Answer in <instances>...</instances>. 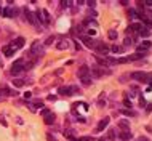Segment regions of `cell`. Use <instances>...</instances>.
<instances>
[{
  "label": "cell",
  "mask_w": 152,
  "mask_h": 141,
  "mask_svg": "<svg viewBox=\"0 0 152 141\" xmlns=\"http://www.w3.org/2000/svg\"><path fill=\"white\" fill-rule=\"evenodd\" d=\"M42 13H43L45 19H47V21H48V19H50V14H48V11H47V10H42Z\"/></svg>",
  "instance_id": "e575fe53"
},
{
  "label": "cell",
  "mask_w": 152,
  "mask_h": 141,
  "mask_svg": "<svg viewBox=\"0 0 152 141\" xmlns=\"http://www.w3.org/2000/svg\"><path fill=\"white\" fill-rule=\"evenodd\" d=\"M139 34H141L143 37H147V35H149V29H143V27H141V31H139Z\"/></svg>",
  "instance_id": "83f0119b"
},
{
  "label": "cell",
  "mask_w": 152,
  "mask_h": 141,
  "mask_svg": "<svg viewBox=\"0 0 152 141\" xmlns=\"http://www.w3.org/2000/svg\"><path fill=\"white\" fill-rule=\"evenodd\" d=\"M24 13H26V19L31 23V24H37V18H35V14L32 13V11H29V10H24Z\"/></svg>",
  "instance_id": "8fae6325"
},
{
  "label": "cell",
  "mask_w": 152,
  "mask_h": 141,
  "mask_svg": "<svg viewBox=\"0 0 152 141\" xmlns=\"http://www.w3.org/2000/svg\"><path fill=\"white\" fill-rule=\"evenodd\" d=\"M0 99H2V95H0Z\"/></svg>",
  "instance_id": "681fc988"
},
{
  "label": "cell",
  "mask_w": 152,
  "mask_h": 141,
  "mask_svg": "<svg viewBox=\"0 0 152 141\" xmlns=\"http://www.w3.org/2000/svg\"><path fill=\"white\" fill-rule=\"evenodd\" d=\"M75 48H77V50H80V48H82V45H80L79 42H75Z\"/></svg>",
  "instance_id": "f6af8a7d"
},
{
  "label": "cell",
  "mask_w": 152,
  "mask_h": 141,
  "mask_svg": "<svg viewBox=\"0 0 152 141\" xmlns=\"http://www.w3.org/2000/svg\"><path fill=\"white\" fill-rule=\"evenodd\" d=\"M2 51L5 53V56H11V55L14 53V50H13V48H11L10 45H7V47H3V48H2Z\"/></svg>",
  "instance_id": "d6986e66"
},
{
  "label": "cell",
  "mask_w": 152,
  "mask_h": 141,
  "mask_svg": "<svg viewBox=\"0 0 152 141\" xmlns=\"http://www.w3.org/2000/svg\"><path fill=\"white\" fill-rule=\"evenodd\" d=\"M75 91H77V87H61L59 88V95H63V96H72Z\"/></svg>",
  "instance_id": "3957f363"
},
{
  "label": "cell",
  "mask_w": 152,
  "mask_h": 141,
  "mask_svg": "<svg viewBox=\"0 0 152 141\" xmlns=\"http://www.w3.org/2000/svg\"><path fill=\"white\" fill-rule=\"evenodd\" d=\"M82 84H83L85 87H90V85H91V79H90V75H87V77H82Z\"/></svg>",
  "instance_id": "7402d4cb"
},
{
  "label": "cell",
  "mask_w": 152,
  "mask_h": 141,
  "mask_svg": "<svg viewBox=\"0 0 152 141\" xmlns=\"http://www.w3.org/2000/svg\"><path fill=\"white\" fill-rule=\"evenodd\" d=\"M77 141H91V136H82V138H79Z\"/></svg>",
  "instance_id": "1f68e13d"
},
{
  "label": "cell",
  "mask_w": 152,
  "mask_h": 141,
  "mask_svg": "<svg viewBox=\"0 0 152 141\" xmlns=\"http://www.w3.org/2000/svg\"><path fill=\"white\" fill-rule=\"evenodd\" d=\"M123 104H125L126 108H131V101H128V98H125V101H123Z\"/></svg>",
  "instance_id": "836d02e7"
},
{
  "label": "cell",
  "mask_w": 152,
  "mask_h": 141,
  "mask_svg": "<svg viewBox=\"0 0 152 141\" xmlns=\"http://www.w3.org/2000/svg\"><path fill=\"white\" fill-rule=\"evenodd\" d=\"M87 3H88V7H90V8H93L94 5H96V2H93V0H90V2H87Z\"/></svg>",
  "instance_id": "8d00e7d4"
},
{
  "label": "cell",
  "mask_w": 152,
  "mask_h": 141,
  "mask_svg": "<svg viewBox=\"0 0 152 141\" xmlns=\"http://www.w3.org/2000/svg\"><path fill=\"white\" fill-rule=\"evenodd\" d=\"M138 141H149V138H146V136H141V138H139Z\"/></svg>",
  "instance_id": "ee69618b"
},
{
  "label": "cell",
  "mask_w": 152,
  "mask_h": 141,
  "mask_svg": "<svg viewBox=\"0 0 152 141\" xmlns=\"http://www.w3.org/2000/svg\"><path fill=\"white\" fill-rule=\"evenodd\" d=\"M10 47H11L14 51H16V50H19V48H23V47H24V38H23V37L14 38L13 42H11V45H10Z\"/></svg>",
  "instance_id": "5b68a950"
},
{
  "label": "cell",
  "mask_w": 152,
  "mask_h": 141,
  "mask_svg": "<svg viewBox=\"0 0 152 141\" xmlns=\"http://www.w3.org/2000/svg\"><path fill=\"white\" fill-rule=\"evenodd\" d=\"M53 42H54V35H50V37L45 40V45H51Z\"/></svg>",
  "instance_id": "484cf974"
},
{
  "label": "cell",
  "mask_w": 152,
  "mask_h": 141,
  "mask_svg": "<svg viewBox=\"0 0 152 141\" xmlns=\"http://www.w3.org/2000/svg\"><path fill=\"white\" fill-rule=\"evenodd\" d=\"M103 96H104V95H101V98H99V101H98V106H99V108L106 106V99H104V101H103Z\"/></svg>",
  "instance_id": "f1b7e54d"
},
{
  "label": "cell",
  "mask_w": 152,
  "mask_h": 141,
  "mask_svg": "<svg viewBox=\"0 0 152 141\" xmlns=\"http://www.w3.org/2000/svg\"><path fill=\"white\" fill-rule=\"evenodd\" d=\"M122 114H125V115H133V111H122Z\"/></svg>",
  "instance_id": "f35d334b"
},
{
  "label": "cell",
  "mask_w": 152,
  "mask_h": 141,
  "mask_svg": "<svg viewBox=\"0 0 152 141\" xmlns=\"http://www.w3.org/2000/svg\"><path fill=\"white\" fill-rule=\"evenodd\" d=\"M90 72H91L93 77H101V75H104V74H110L109 69H99V67H93Z\"/></svg>",
  "instance_id": "8992f818"
},
{
  "label": "cell",
  "mask_w": 152,
  "mask_h": 141,
  "mask_svg": "<svg viewBox=\"0 0 152 141\" xmlns=\"http://www.w3.org/2000/svg\"><path fill=\"white\" fill-rule=\"evenodd\" d=\"M143 23H144L147 27H152V21H149V19H146V18H144V19H143Z\"/></svg>",
  "instance_id": "4dcf8cb0"
},
{
  "label": "cell",
  "mask_w": 152,
  "mask_h": 141,
  "mask_svg": "<svg viewBox=\"0 0 152 141\" xmlns=\"http://www.w3.org/2000/svg\"><path fill=\"white\" fill-rule=\"evenodd\" d=\"M67 47H69V42H67V40H59V42L56 43V48H58V50H66Z\"/></svg>",
  "instance_id": "9a60e30c"
},
{
  "label": "cell",
  "mask_w": 152,
  "mask_h": 141,
  "mask_svg": "<svg viewBox=\"0 0 152 141\" xmlns=\"http://www.w3.org/2000/svg\"><path fill=\"white\" fill-rule=\"evenodd\" d=\"M99 141H104V138H103V139H99Z\"/></svg>",
  "instance_id": "c3c4849f"
},
{
  "label": "cell",
  "mask_w": 152,
  "mask_h": 141,
  "mask_svg": "<svg viewBox=\"0 0 152 141\" xmlns=\"http://www.w3.org/2000/svg\"><path fill=\"white\" fill-rule=\"evenodd\" d=\"M48 99H50V101H54V99H56V96H53V95H50V96H48Z\"/></svg>",
  "instance_id": "bcb514c9"
},
{
  "label": "cell",
  "mask_w": 152,
  "mask_h": 141,
  "mask_svg": "<svg viewBox=\"0 0 152 141\" xmlns=\"http://www.w3.org/2000/svg\"><path fill=\"white\" fill-rule=\"evenodd\" d=\"M85 24H90L93 27H96V21H91V19H85Z\"/></svg>",
  "instance_id": "f546056e"
},
{
  "label": "cell",
  "mask_w": 152,
  "mask_h": 141,
  "mask_svg": "<svg viewBox=\"0 0 152 141\" xmlns=\"http://www.w3.org/2000/svg\"><path fill=\"white\" fill-rule=\"evenodd\" d=\"M0 16H3V8H0Z\"/></svg>",
  "instance_id": "7dc6e473"
},
{
  "label": "cell",
  "mask_w": 152,
  "mask_h": 141,
  "mask_svg": "<svg viewBox=\"0 0 152 141\" xmlns=\"http://www.w3.org/2000/svg\"><path fill=\"white\" fill-rule=\"evenodd\" d=\"M117 125L120 127V128H123V130H130V122L126 119H122V120H119L117 122Z\"/></svg>",
  "instance_id": "4fadbf2b"
},
{
  "label": "cell",
  "mask_w": 152,
  "mask_h": 141,
  "mask_svg": "<svg viewBox=\"0 0 152 141\" xmlns=\"http://www.w3.org/2000/svg\"><path fill=\"white\" fill-rule=\"evenodd\" d=\"M139 103H141V108H144V106H146V104H147V103H146V99H144V98H143V96H141V98H139Z\"/></svg>",
  "instance_id": "d6a6232c"
},
{
  "label": "cell",
  "mask_w": 152,
  "mask_h": 141,
  "mask_svg": "<svg viewBox=\"0 0 152 141\" xmlns=\"http://www.w3.org/2000/svg\"><path fill=\"white\" fill-rule=\"evenodd\" d=\"M107 139H110V141L117 139V132H115V130H109V132H107Z\"/></svg>",
  "instance_id": "ffe728a7"
},
{
  "label": "cell",
  "mask_w": 152,
  "mask_h": 141,
  "mask_svg": "<svg viewBox=\"0 0 152 141\" xmlns=\"http://www.w3.org/2000/svg\"><path fill=\"white\" fill-rule=\"evenodd\" d=\"M109 122H110V119H109V117H104V119L101 120V122L98 124V127H96V132H103V130H104V128L109 125Z\"/></svg>",
  "instance_id": "7c38bea8"
},
{
  "label": "cell",
  "mask_w": 152,
  "mask_h": 141,
  "mask_svg": "<svg viewBox=\"0 0 152 141\" xmlns=\"http://www.w3.org/2000/svg\"><path fill=\"white\" fill-rule=\"evenodd\" d=\"M88 72H90L88 66H82V67L79 69V75H80V79H82V77H87V75H88Z\"/></svg>",
  "instance_id": "e0dca14e"
},
{
  "label": "cell",
  "mask_w": 152,
  "mask_h": 141,
  "mask_svg": "<svg viewBox=\"0 0 152 141\" xmlns=\"http://www.w3.org/2000/svg\"><path fill=\"white\" fill-rule=\"evenodd\" d=\"M139 31H141V26L135 23V24H130V27H128V31H126V32L130 34V32H139Z\"/></svg>",
  "instance_id": "ac0fdd59"
},
{
  "label": "cell",
  "mask_w": 152,
  "mask_h": 141,
  "mask_svg": "<svg viewBox=\"0 0 152 141\" xmlns=\"http://www.w3.org/2000/svg\"><path fill=\"white\" fill-rule=\"evenodd\" d=\"M13 85H14V87H23V85H24V80H21V79H13Z\"/></svg>",
  "instance_id": "603a6c76"
},
{
  "label": "cell",
  "mask_w": 152,
  "mask_h": 141,
  "mask_svg": "<svg viewBox=\"0 0 152 141\" xmlns=\"http://www.w3.org/2000/svg\"><path fill=\"white\" fill-rule=\"evenodd\" d=\"M24 71V59H16V61L13 63V66H11V74L13 75H16V74H19V72H23Z\"/></svg>",
  "instance_id": "7a4b0ae2"
},
{
  "label": "cell",
  "mask_w": 152,
  "mask_h": 141,
  "mask_svg": "<svg viewBox=\"0 0 152 141\" xmlns=\"http://www.w3.org/2000/svg\"><path fill=\"white\" fill-rule=\"evenodd\" d=\"M107 35H109V38H112V40H115L119 34H117V31H115V29H110V31L107 32Z\"/></svg>",
  "instance_id": "44dd1931"
},
{
  "label": "cell",
  "mask_w": 152,
  "mask_h": 141,
  "mask_svg": "<svg viewBox=\"0 0 152 141\" xmlns=\"http://www.w3.org/2000/svg\"><path fill=\"white\" fill-rule=\"evenodd\" d=\"M75 141H77V139H75Z\"/></svg>",
  "instance_id": "f907efd6"
},
{
  "label": "cell",
  "mask_w": 152,
  "mask_h": 141,
  "mask_svg": "<svg viewBox=\"0 0 152 141\" xmlns=\"http://www.w3.org/2000/svg\"><path fill=\"white\" fill-rule=\"evenodd\" d=\"M0 122H2V124H3V125H7V120H5V119H3V115H0Z\"/></svg>",
  "instance_id": "b9f144b4"
},
{
  "label": "cell",
  "mask_w": 152,
  "mask_h": 141,
  "mask_svg": "<svg viewBox=\"0 0 152 141\" xmlns=\"http://www.w3.org/2000/svg\"><path fill=\"white\" fill-rule=\"evenodd\" d=\"M47 138H48V141H56V138L51 136V135H47Z\"/></svg>",
  "instance_id": "60d3db41"
},
{
  "label": "cell",
  "mask_w": 152,
  "mask_h": 141,
  "mask_svg": "<svg viewBox=\"0 0 152 141\" xmlns=\"http://www.w3.org/2000/svg\"><path fill=\"white\" fill-rule=\"evenodd\" d=\"M130 61V59L125 56V58H117V63H120V64H123V63H128Z\"/></svg>",
  "instance_id": "4316f807"
},
{
  "label": "cell",
  "mask_w": 152,
  "mask_h": 141,
  "mask_svg": "<svg viewBox=\"0 0 152 141\" xmlns=\"http://www.w3.org/2000/svg\"><path fill=\"white\" fill-rule=\"evenodd\" d=\"M94 50H96V53H99V55H107V51H109V47L106 45V43H103V42H96V47H94Z\"/></svg>",
  "instance_id": "277c9868"
},
{
  "label": "cell",
  "mask_w": 152,
  "mask_h": 141,
  "mask_svg": "<svg viewBox=\"0 0 152 141\" xmlns=\"http://www.w3.org/2000/svg\"><path fill=\"white\" fill-rule=\"evenodd\" d=\"M146 111H147V112H150V111H152V103L146 104Z\"/></svg>",
  "instance_id": "d590c367"
},
{
  "label": "cell",
  "mask_w": 152,
  "mask_h": 141,
  "mask_svg": "<svg viewBox=\"0 0 152 141\" xmlns=\"http://www.w3.org/2000/svg\"><path fill=\"white\" fill-rule=\"evenodd\" d=\"M143 56H146V55H141V53H136V55H131L128 59L130 61H135V59H139V58H143Z\"/></svg>",
  "instance_id": "cb8c5ba5"
},
{
  "label": "cell",
  "mask_w": 152,
  "mask_h": 141,
  "mask_svg": "<svg viewBox=\"0 0 152 141\" xmlns=\"http://www.w3.org/2000/svg\"><path fill=\"white\" fill-rule=\"evenodd\" d=\"M50 114V109H42V115H48Z\"/></svg>",
  "instance_id": "74e56055"
},
{
  "label": "cell",
  "mask_w": 152,
  "mask_h": 141,
  "mask_svg": "<svg viewBox=\"0 0 152 141\" xmlns=\"http://www.w3.org/2000/svg\"><path fill=\"white\" fill-rule=\"evenodd\" d=\"M16 13H18V8H11V7L3 8V16H7V18H14V16H18Z\"/></svg>",
  "instance_id": "9c48e42d"
},
{
  "label": "cell",
  "mask_w": 152,
  "mask_h": 141,
  "mask_svg": "<svg viewBox=\"0 0 152 141\" xmlns=\"http://www.w3.org/2000/svg\"><path fill=\"white\" fill-rule=\"evenodd\" d=\"M61 5H63V8H67V7H69V2H63Z\"/></svg>",
  "instance_id": "7bdbcfd3"
},
{
  "label": "cell",
  "mask_w": 152,
  "mask_h": 141,
  "mask_svg": "<svg viewBox=\"0 0 152 141\" xmlns=\"http://www.w3.org/2000/svg\"><path fill=\"white\" fill-rule=\"evenodd\" d=\"M54 120H56V117H54V114H48V115H45V124L47 125H51V124H54Z\"/></svg>",
  "instance_id": "2e32d148"
},
{
  "label": "cell",
  "mask_w": 152,
  "mask_h": 141,
  "mask_svg": "<svg viewBox=\"0 0 152 141\" xmlns=\"http://www.w3.org/2000/svg\"><path fill=\"white\" fill-rule=\"evenodd\" d=\"M27 106H29V109L31 111H35V109H42L43 108V103L40 101V99H35V101H32V103H27Z\"/></svg>",
  "instance_id": "30bf717a"
},
{
  "label": "cell",
  "mask_w": 152,
  "mask_h": 141,
  "mask_svg": "<svg viewBox=\"0 0 152 141\" xmlns=\"http://www.w3.org/2000/svg\"><path fill=\"white\" fill-rule=\"evenodd\" d=\"M130 77H131V79H135V80H139V82H146V84L152 82L150 75H147L146 72H139V71H136V72H131V74H130Z\"/></svg>",
  "instance_id": "6da1fadb"
},
{
  "label": "cell",
  "mask_w": 152,
  "mask_h": 141,
  "mask_svg": "<svg viewBox=\"0 0 152 141\" xmlns=\"http://www.w3.org/2000/svg\"><path fill=\"white\" fill-rule=\"evenodd\" d=\"M110 50H112L114 53H120V51H122V47H119V45H112Z\"/></svg>",
  "instance_id": "d4e9b609"
},
{
  "label": "cell",
  "mask_w": 152,
  "mask_h": 141,
  "mask_svg": "<svg viewBox=\"0 0 152 141\" xmlns=\"http://www.w3.org/2000/svg\"><path fill=\"white\" fill-rule=\"evenodd\" d=\"M131 43H133V42H131V38H125V45H126V47L131 45Z\"/></svg>",
  "instance_id": "ab89813d"
},
{
  "label": "cell",
  "mask_w": 152,
  "mask_h": 141,
  "mask_svg": "<svg viewBox=\"0 0 152 141\" xmlns=\"http://www.w3.org/2000/svg\"><path fill=\"white\" fill-rule=\"evenodd\" d=\"M119 138L123 139V141H130V139H131V133H130V130H123V132L119 135Z\"/></svg>",
  "instance_id": "5bb4252c"
},
{
  "label": "cell",
  "mask_w": 152,
  "mask_h": 141,
  "mask_svg": "<svg viewBox=\"0 0 152 141\" xmlns=\"http://www.w3.org/2000/svg\"><path fill=\"white\" fill-rule=\"evenodd\" d=\"M82 40H83L85 47H88V48H94V47H96V42H98V40H93L91 37H87V35H83Z\"/></svg>",
  "instance_id": "ba28073f"
},
{
  "label": "cell",
  "mask_w": 152,
  "mask_h": 141,
  "mask_svg": "<svg viewBox=\"0 0 152 141\" xmlns=\"http://www.w3.org/2000/svg\"><path fill=\"white\" fill-rule=\"evenodd\" d=\"M31 55H43V48L40 47V43L39 42H34L32 43V48H31Z\"/></svg>",
  "instance_id": "52a82bcc"
}]
</instances>
